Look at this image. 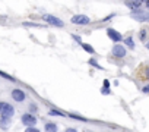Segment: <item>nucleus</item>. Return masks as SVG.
Here are the masks:
<instances>
[{"label":"nucleus","mask_w":149,"mask_h":132,"mask_svg":"<svg viewBox=\"0 0 149 132\" xmlns=\"http://www.w3.org/2000/svg\"><path fill=\"white\" fill-rule=\"evenodd\" d=\"M13 107L7 103H0V115H2V118H6V119H10L13 116Z\"/></svg>","instance_id":"nucleus-1"},{"label":"nucleus","mask_w":149,"mask_h":132,"mask_svg":"<svg viewBox=\"0 0 149 132\" xmlns=\"http://www.w3.org/2000/svg\"><path fill=\"white\" fill-rule=\"evenodd\" d=\"M89 22H91L89 18L85 15H75L72 18V24H75V25H88Z\"/></svg>","instance_id":"nucleus-2"},{"label":"nucleus","mask_w":149,"mask_h":132,"mask_svg":"<svg viewBox=\"0 0 149 132\" xmlns=\"http://www.w3.org/2000/svg\"><path fill=\"white\" fill-rule=\"evenodd\" d=\"M44 21H46V22H48L50 25L63 27V22H61V19H59V18H56V16H53V15H44Z\"/></svg>","instance_id":"nucleus-3"},{"label":"nucleus","mask_w":149,"mask_h":132,"mask_svg":"<svg viewBox=\"0 0 149 132\" xmlns=\"http://www.w3.org/2000/svg\"><path fill=\"white\" fill-rule=\"evenodd\" d=\"M132 18L136 19V21H140V22H145V21H149V10L148 12H133L132 13Z\"/></svg>","instance_id":"nucleus-4"},{"label":"nucleus","mask_w":149,"mask_h":132,"mask_svg":"<svg viewBox=\"0 0 149 132\" xmlns=\"http://www.w3.org/2000/svg\"><path fill=\"white\" fill-rule=\"evenodd\" d=\"M22 123L27 125V126H29V128H32V126L37 123V119H35V116H32V115H24V116H22Z\"/></svg>","instance_id":"nucleus-5"},{"label":"nucleus","mask_w":149,"mask_h":132,"mask_svg":"<svg viewBox=\"0 0 149 132\" xmlns=\"http://www.w3.org/2000/svg\"><path fill=\"white\" fill-rule=\"evenodd\" d=\"M107 34H108V37L113 40V41H116V43H118V41H121V34L118 32V31H116V30H113V28H108L107 30Z\"/></svg>","instance_id":"nucleus-6"},{"label":"nucleus","mask_w":149,"mask_h":132,"mask_svg":"<svg viewBox=\"0 0 149 132\" xmlns=\"http://www.w3.org/2000/svg\"><path fill=\"white\" fill-rule=\"evenodd\" d=\"M12 97L15 101H24L25 100V93L22 90H13L12 91Z\"/></svg>","instance_id":"nucleus-7"},{"label":"nucleus","mask_w":149,"mask_h":132,"mask_svg":"<svg viewBox=\"0 0 149 132\" xmlns=\"http://www.w3.org/2000/svg\"><path fill=\"white\" fill-rule=\"evenodd\" d=\"M113 53H114V56L116 57H124L126 56V49L123 47V46H114V49H113Z\"/></svg>","instance_id":"nucleus-8"},{"label":"nucleus","mask_w":149,"mask_h":132,"mask_svg":"<svg viewBox=\"0 0 149 132\" xmlns=\"http://www.w3.org/2000/svg\"><path fill=\"white\" fill-rule=\"evenodd\" d=\"M126 6L130 8L132 10H137L142 6V2H126Z\"/></svg>","instance_id":"nucleus-9"},{"label":"nucleus","mask_w":149,"mask_h":132,"mask_svg":"<svg viewBox=\"0 0 149 132\" xmlns=\"http://www.w3.org/2000/svg\"><path fill=\"white\" fill-rule=\"evenodd\" d=\"M9 120H10V119H6V118H2V116H0V126H2L3 129H7Z\"/></svg>","instance_id":"nucleus-10"},{"label":"nucleus","mask_w":149,"mask_h":132,"mask_svg":"<svg viewBox=\"0 0 149 132\" xmlns=\"http://www.w3.org/2000/svg\"><path fill=\"white\" fill-rule=\"evenodd\" d=\"M46 131H47V132H56V131H57L56 123H47V125H46Z\"/></svg>","instance_id":"nucleus-11"},{"label":"nucleus","mask_w":149,"mask_h":132,"mask_svg":"<svg viewBox=\"0 0 149 132\" xmlns=\"http://www.w3.org/2000/svg\"><path fill=\"white\" fill-rule=\"evenodd\" d=\"M82 47H83V50H85V52H88V53L94 54V49L89 46V44H85V43H82Z\"/></svg>","instance_id":"nucleus-12"},{"label":"nucleus","mask_w":149,"mask_h":132,"mask_svg":"<svg viewBox=\"0 0 149 132\" xmlns=\"http://www.w3.org/2000/svg\"><path fill=\"white\" fill-rule=\"evenodd\" d=\"M126 44H127L130 49H135V41H133L132 37H127V38H126Z\"/></svg>","instance_id":"nucleus-13"},{"label":"nucleus","mask_w":149,"mask_h":132,"mask_svg":"<svg viewBox=\"0 0 149 132\" xmlns=\"http://www.w3.org/2000/svg\"><path fill=\"white\" fill-rule=\"evenodd\" d=\"M101 93H102L104 96H107V94H110V90H108V88H102V90H101Z\"/></svg>","instance_id":"nucleus-14"},{"label":"nucleus","mask_w":149,"mask_h":132,"mask_svg":"<svg viewBox=\"0 0 149 132\" xmlns=\"http://www.w3.org/2000/svg\"><path fill=\"white\" fill-rule=\"evenodd\" d=\"M89 63H91V65H94V66H97L98 69H102V68H101V66H99V65H98V63H97L95 60H89Z\"/></svg>","instance_id":"nucleus-15"},{"label":"nucleus","mask_w":149,"mask_h":132,"mask_svg":"<svg viewBox=\"0 0 149 132\" xmlns=\"http://www.w3.org/2000/svg\"><path fill=\"white\" fill-rule=\"evenodd\" d=\"M145 37H146V30H142V31H140V38L145 40Z\"/></svg>","instance_id":"nucleus-16"},{"label":"nucleus","mask_w":149,"mask_h":132,"mask_svg":"<svg viewBox=\"0 0 149 132\" xmlns=\"http://www.w3.org/2000/svg\"><path fill=\"white\" fill-rule=\"evenodd\" d=\"M25 132H39V131H38L37 128H28V129H27Z\"/></svg>","instance_id":"nucleus-17"},{"label":"nucleus","mask_w":149,"mask_h":132,"mask_svg":"<svg viewBox=\"0 0 149 132\" xmlns=\"http://www.w3.org/2000/svg\"><path fill=\"white\" fill-rule=\"evenodd\" d=\"M50 115H56V116H63L60 112H56V110H51V112H50Z\"/></svg>","instance_id":"nucleus-18"},{"label":"nucleus","mask_w":149,"mask_h":132,"mask_svg":"<svg viewBox=\"0 0 149 132\" xmlns=\"http://www.w3.org/2000/svg\"><path fill=\"white\" fill-rule=\"evenodd\" d=\"M108 87H110V82L105 79V81H104V88H108Z\"/></svg>","instance_id":"nucleus-19"},{"label":"nucleus","mask_w":149,"mask_h":132,"mask_svg":"<svg viewBox=\"0 0 149 132\" xmlns=\"http://www.w3.org/2000/svg\"><path fill=\"white\" fill-rule=\"evenodd\" d=\"M143 93H149V85H148V87H145V88H143Z\"/></svg>","instance_id":"nucleus-20"},{"label":"nucleus","mask_w":149,"mask_h":132,"mask_svg":"<svg viewBox=\"0 0 149 132\" xmlns=\"http://www.w3.org/2000/svg\"><path fill=\"white\" fill-rule=\"evenodd\" d=\"M145 75H146V76L149 78V68H146V74H145Z\"/></svg>","instance_id":"nucleus-21"},{"label":"nucleus","mask_w":149,"mask_h":132,"mask_svg":"<svg viewBox=\"0 0 149 132\" xmlns=\"http://www.w3.org/2000/svg\"><path fill=\"white\" fill-rule=\"evenodd\" d=\"M66 132H76L75 129H66Z\"/></svg>","instance_id":"nucleus-22"},{"label":"nucleus","mask_w":149,"mask_h":132,"mask_svg":"<svg viewBox=\"0 0 149 132\" xmlns=\"http://www.w3.org/2000/svg\"><path fill=\"white\" fill-rule=\"evenodd\" d=\"M146 49H148V50H149V41H148V43H146Z\"/></svg>","instance_id":"nucleus-23"}]
</instances>
